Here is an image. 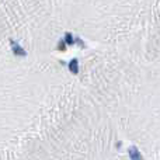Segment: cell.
Segmentation results:
<instances>
[{
	"label": "cell",
	"mask_w": 160,
	"mask_h": 160,
	"mask_svg": "<svg viewBox=\"0 0 160 160\" xmlns=\"http://www.w3.org/2000/svg\"><path fill=\"white\" fill-rule=\"evenodd\" d=\"M69 70L73 73V75H78V73H79V61H78V59H72V61H70Z\"/></svg>",
	"instance_id": "cell-3"
},
{
	"label": "cell",
	"mask_w": 160,
	"mask_h": 160,
	"mask_svg": "<svg viewBox=\"0 0 160 160\" xmlns=\"http://www.w3.org/2000/svg\"><path fill=\"white\" fill-rule=\"evenodd\" d=\"M11 49H13L14 55H20V56H25L27 55V52L24 51V48L21 47V45H18L16 41H13L11 39Z\"/></svg>",
	"instance_id": "cell-2"
},
{
	"label": "cell",
	"mask_w": 160,
	"mask_h": 160,
	"mask_svg": "<svg viewBox=\"0 0 160 160\" xmlns=\"http://www.w3.org/2000/svg\"><path fill=\"white\" fill-rule=\"evenodd\" d=\"M128 153H129V159L131 160H143L141 152H139V149L136 146H131L129 150H128Z\"/></svg>",
	"instance_id": "cell-1"
},
{
	"label": "cell",
	"mask_w": 160,
	"mask_h": 160,
	"mask_svg": "<svg viewBox=\"0 0 160 160\" xmlns=\"http://www.w3.org/2000/svg\"><path fill=\"white\" fill-rule=\"evenodd\" d=\"M66 47H68V44L66 42H65V39H61V41H59V44H58V47H56V49L58 51H66Z\"/></svg>",
	"instance_id": "cell-5"
},
{
	"label": "cell",
	"mask_w": 160,
	"mask_h": 160,
	"mask_svg": "<svg viewBox=\"0 0 160 160\" xmlns=\"http://www.w3.org/2000/svg\"><path fill=\"white\" fill-rule=\"evenodd\" d=\"M65 42H66L68 45H72V44H75V38H73V35L70 32H66L65 34Z\"/></svg>",
	"instance_id": "cell-4"
},
{
	"label": "cell",
	"mask_w": 160,
	"mask_h": 160,
	"mask_svg": "<svg viewBox=\"0 0 160 160\" xmlns=\"http://www.w3.org/2000/svg\"><path fill=\"white\" fill-rule=\"evenodd\" d=\"M75 42H76V44H79L82 48H84V44H83V41L80 38H75Z\"/></svg>",
	"instance_id": "cell-6"
}]
</instances>
